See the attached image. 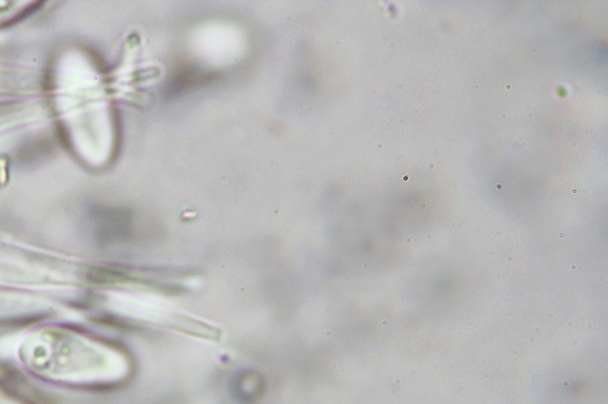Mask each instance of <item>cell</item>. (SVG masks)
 <instances>
[{"label": "cell", "instance_id": "7a4b0ae2", "mask_svg": "<svg viewBox=\"0 0 608 404\" xmlns=\"http://www.w3.org/2000/svg\"><path fill=\"white\" fill-rule=\"evenodd\" d=\"M407 242H409V243H410V242H412V238H410V237H407Z\"/></svg>", "mask_w": 608, "mask_h": 404}, {"label": "cell", "instance_id": "6da1fadb", "mask_svg": "<svg viewBox=\"0 0 608 404\" xmlns=\"http://www.w3.org/2000/svg\"><path fill=\"white\" fill-rule=\"evenodd\" d=\"M0 404H11V403H10V402H8V401H6V399H3V398H1V397H0Z\"/></svg>", "mask_w": 608, "mask_h": 404}]
</instances>
